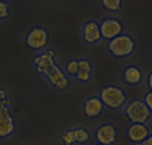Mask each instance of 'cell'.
<instances>
[{"label": "cell", "mask_w": 152, "mask_h": 145, "mask_svg": "<svg viewBox=\"0 0 152 145\" xmlns=\"http://www.w3.org/2000/svg\"><path fill=\"white\" fill-rule=\"evenodd\" d=\"M99 99L102 101L103 106L109 109H120L127 102V95L120 87L116 85H106L101 89Z\"/></svg>", "instance_id": "1"}, {"label": "cell", "mask_w": 152, "mask_h": 145, "mask_svg": "<svg viewBox=\"0 0 152 145\" xmlns=\"http://www.w3.org/2000/svg\"><path fill=\"white\" fill-rule=\"evenodd\" d=\"M107 49L115 57L123 59L130 56L135 49V41L127 34H121L107 42Z\"/></svg>", "instance_id": "2"}, {"label": "cell", "mask_w": 152, "mask_h": 145, "mask_svg": "<svg viewBox=\"0 0 152 145\" xmlns=\"http://www.w3.org/2000/svg\"><path fill=\"white\" fill-rule=\"evenodd\" d=\"M151 110L141 99H134L126 105V119L130 123L135 124H145L151 119Z\"/></svg>", "instance_id": "3"}, {"label": "cell", "mask_w": 152, "mask_h": 145, "mask_svg": "<svg viewBox=\"0 0 152 145\" xmlns=\"http://www.w3.org/2000/svg\"><path fill=\"white\" fill-rule=\"evenodd\" d=\"M25 43L32 50H43L49 45V34L42 27H35L25 35Z\"/></svg>", "instance_id": "4"}, {"label": "cell", "mask_w": 152, "mask_h": 145, "mask_svg": "<svg viewBox=\"0 0 152 145\" xmlns=\"http://www.w3.org/2000/svg\"><path fill=\"white\" fill-rule=\"evenodd\" d=\"M55 57H56L55 52L50 50V49L41 52V53L34 59V66H35V70H37L38 74L46 75L56 66Z\"/></svg>", "instance_id": "5"}, {"label": "cell", "mask_w": 152, "mask_h": 145, "mask_svg": "<svg viewBox=\"0 0 152 145\" xmlns=\"http://www.w3.org/2000/svg\"><path fill=\"white\" fill-rule=\"evenodd\" d=\"M95 140L98 145H113L117 140V128L112 123H105L98 127L95 133Z\"/></svg>", "instance_id": "6"}, {"label": "cell", "mask_w": 152, "mask_h": 145, "mask_svg": "<svg viewBox=\"0 0 152 145\" xmlns=\"http://www.w3.org/2000/svg\"><path fill=\"white\" fill-rule=\"evenodd\" d=\"M99 28H101V35L102 38L106 39H115L116 36H119L123 34V24L120 23L117 18H105L99 23Z\"/></svg>", "instance_id": "7"}, {"label": "cell", "mask_w": 152, "mask_h": 145, "mask_svg": "<svg viewBox=\"0 0 152 145\" xmlns=\"http://www.w3.org/2000/svg\"><path fill=\"white\" fill-rule=\"evenodd\" d=\"M81 34H83V39L87 43L92 45V43H98L102 39L101 35V28H99V23L95 21V20H89L83 25V29H81Z\"/></svg>", "instance_id": "8"}, {"label": "cell", "mask_w": 152, "mask_h": 145, "mask_svg": "<svg viewBox=\"0 0 152 145\" xmlns=\"http://www.w3.org/2000/svg\"><path fill=\"white\" fill-rule=\"evenodd\" d=\"M149 134H151V130H149V127L147 124L131 123L129 128H127V138L135 145H141Z\"/></svg>", "instance_id": "9"}, {"label": "cell", "mask_w": 152, "mask_h": 145, "mask_svg": "<svg viewBox=\"0 0 152 145\" xmlns=\"http://www.w3.org/2000/svg\"><path fill=\"white\" fill-rule=\"evenodd\" d=\"M15 130V123L9 108L0 109V140L9 138Z\"/></svg>", "instance_id": "10"}, {"label": "cell", "mask_w": 152, "mask_h": 145, "mask_svg": "<svg viewBox=\"0 0 152 145\" xmlns=\"http://www.w3.org/2000/svg\"><path fill=\"white\" fill-rule=\"evenodd\" d=\"M45 77H46L48 81L50 82V85H53V87H55L56 89H59V91H63V89H66L69 87V78H67L64 70H61L57 64H56Z\"/></svg>", "instance_id": "11"}, {"label": "cell", "mask_w": 152, "mask_h": 145, "mask_svg": "<svg viewBox=\"0 0 152 145\" xmlns=\"http://www.w3.org/2000/svg\"><path fill=\"white\" fill-rule=\"evenodd\" d=\"M103 103L99 99V96H92V98H88L84 102V113L85 116L89 119H96L103 113Z\"/></svg>", "instance_id": "12"}, {"label": "cell", "mask_w": 152, "mask_h": 145, "mask_svg": "<svg viewBox=\"0 0 152 145\" xmlns=\"http://www.w3.org/2000/svg\"><path fill=\"white\" fill-rule=\"evenodd\" d=\"M144 78L142 70L138 66H129L123 71V80L129 85H138Z\"/></svg>", "instance_id": "13"}, {"label": "cell", "mask_w": 152, "mask_h": 145, "mask_svg": "<svg viewBox=\"0 0 152 145\" xmlns=\"http://www.w3.org/2000/svg\"><path fill=\"white\" fill-rule=\"evenodd\" d=\"M92 75V64L87 59H80L78 60V73L75 75L77 81L80 82H89Z\"/></svg>", "instance_id": "14"}, {"label": "cell", "mask_w": 152, "mask_h": 145, "mask_svg": "<svg viewBox=\"0 0 152 145\" xmlns=\"http://www.w3.org/2000/svg\"><path fill=\"white\" fill-rule=\"evenodd\" d=\"M74 138H75V144H87L88 141L91 140V134L89 131L85 130L84 127H77L73 130Z\"/></svg>", "instance_id": "15"}, {"label": "cell", "mask_w": 152, "mask_h": 145, "mask_svg": "<svg viewBox=\"0 0 152 145\" xmlns=\"http://www.w3.org/2000/svg\"><path fill=\"white\" fill-rule=\"evenodd\" d=\"M101 4L105 10L115 13V11H119L121 9V0H102Z\"/></svg>", "instance_id": "16"}, {"label": "cell", "mask_w": 152, "mask_h": 145, "mask_svg": "<svg viewBox=\"0 0 152 145\" xmlns=\"http://www.w3.org/2000/svg\"><path fill=\"white\" fill-rule=\"evenodd\" d=\"M64 73L66 75H77L78 73V60H75V59H71L66 63L64 66Z\"/></svg>", "instance_id": "17"}, {"label": "cell", "mask_w": 152, "mask_h": 145, "mask_svg": "<svg viewBox=\"0 0 152 145\" xmlns=\"http://www.w3.org/2000/svg\"><path fill=\"white\" fill-rule=\"evenodd\" d=\"M61 142L64 145H74L75 144V138H74L73 130H67L61 134Z\"/></svg>", "instance_id": "18"}, {"label": "cell", "mask_w": 152, "mask_h": 145, "mask_svg": "<svg viewBox=\"0 0 152 145\" xmlns=\"http://www.w3.org/2000/svg\"><path fill=\"white\" fill-rule=\"evenodd\" d=\"M10 106V99L9 95L4 89H0V109H4Z\"/></svg>", "instance_id": "19"}, {"label": "cell", "mask_w": 152, "mask_h": 145, "mask_svg": "<svg viewBox=\"0 0 152 145\" xmlns=\"http://www.w3.org/2000/svg\"><path fill=\"white\" fill-rule=\"evenodd\" d=\"M10 14V4L6 1H0V20L7 18Z\"/></svg>", "instance_id": "20"}, {"label": "cell", "mask_w": 152, "mask_h": 145, "mask_svg": "<svg viewBox=\"0 0 152 145\" xmlns=\"http://www.w3.org/2000/svg\"><path fill=\"white\" fill-rule=\"evenodd\" d=\"M144 103L147 105V108L149 109V110H151V113H152V92H151V91L145 94V96H144Z\"/></svg>", "instance_id": "21"}, {"label": "cell", "mask_w": 152, "mask_h": 145, "mask_svg": "<svg viewBox=\"0 0 152 145\" xmlns=\"http://www.w3.org/2000/svg\"><path fill=\"white\" fill-rule=\"evenodd\" d=\"M141 145H152V133L145 138V140H144V142Z\"/></svg>", "instance_id": "22"}, {"label": "cell", "mask_w": 152, "mask_h": 145, "mask_svg": "<svg viewBox=\"0 0 152 145\" xmlns=\"http://www.w3.org/2000/svg\"><path fill=\"white\" fill-rule=\"evenodd\" d=\"M148 88H149V91L152 92V73L148 75Z\"/></svg>", "instance_id": "23"}, {"label": "cell", "mask_w": 152, "mask_h": 145, "mask_svg": "<svg viewBox=\"0 0 152 145\" xmlns=\"http://www.w3.org/2000/svg\"><path fill=\"white\" fill-rule=\"evenodd\" d=\"M96 145H98V144H96Z\"/></svg>", "instance_id": "24"}]
</instances>
